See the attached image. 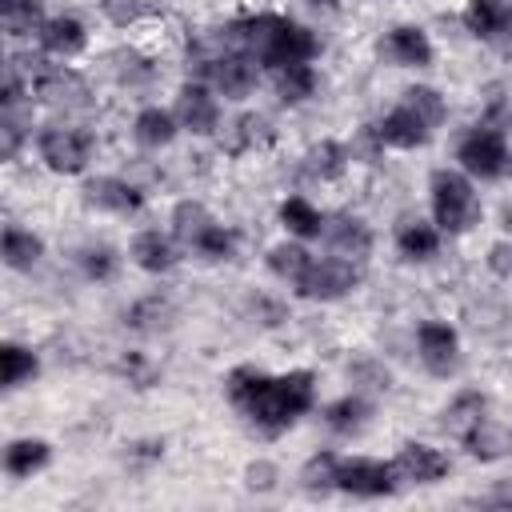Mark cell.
I'll return each mask as SVG.
<instances>
[{"label":"cell","mask_w":512,"mask_h":512,"mask_svg":"<svg viewBox=\"0 0 512 512\" xmlns=\"http://www.w3.org/2000/svg\"><path fill=\"white\" fill-rule=\"evenodd\" d=\"M384 52H388V60H396L400 68H428L432 56H436V48H432V40H428V32H424L420 24H400V28H392L388 40H384Z\"/></svg>","instance_id":"9a60e30c"},{"label":"cell","mask_w":512,"mask_h":512,"mask_svg":"<svg viewBox=\"0 0 512 512\" xmlns=\"http://www.w3.org/2000/svg\"><path fill=\"white\" fill-rule=\"evenodd\" d=\"M508 172H512V152H508Z\"/></svg>","instance_id":"60d3db41"},{"label":"cell","mask_w":512,"mask_h":512,"mask_svg":"<svg viewBox=\"0 0 512 512\" xmlns=\"http://www.w3.org/2000/svg\"><path fill=\"white\" fill-rule=\"evenodd\" d=\"M324 236H328V248L336 252V256H344V260H364L368 252H372V228L360 220V216H336L328 228H324Z\"/></svg>","instance_id":"e0dca14e"},{"label":"cell","mask_w":512,"mask_h":512,"mask_svg":"<svg viewBox=\"0 0 512 512\" xmlns=\"http://www.w3.org/2000/svg\"><path fill=\"white\" fill-rule=\"evenodd\" d=\"M432 132L436 128H428L404 100L372 128V136H376V144H384V148H400V152H412V148H424L428 140H432Z\"/></svg>","instance_id":"8fae6325"},{"label":"cell","mask_w":512,"mask_h":512,"mask_svg":"<svg viewBox=\"0 0 512 512\" xmlns=\"http://www.w3.org/2000/svg\"><path fill=\"white\" fill-rule=\"evenodd\" d=\"M228 40L232 48L248 52L260 68H284V64H312L320 52V40L312 36V28L280 16V12H256L244 20L228 24Z\"/></svg>","instance_id":"7a4b0ae2"},{"label":"cell","mask_w":512,"mask_h":512,"mask_svg":"<svg viewBox=\"0 0 512 512\" xmlns=\"http://www.w3.org/2000/svg\"><path fill=\"white\" fill-rule=\"evenodd\" d=\"M348 160H352V152L340 140H320V144H312L304 152V172L312 180H340L344 168H348Z\"/></svg>","instance_id":"d4e9b609"},{"label":"cell","mask_w":512,"mask_h":512,"mask_svg":"<svg viewBox=\"0 0 512 512\" xmlns=\"http://www.w3.org/2000/svg\"><path fill=\"white\" fill-rule=\"evenodd\" d=\"M204 76H208V88L224 100H244L252 88H256V76H260V64L240 52V48H228L212 60H204Z\"/></svg>","instance_id":"52a82bcc"},{"label":"cell","mask_w":512,"mask_h":512,"mask_svg":"<svg viewBox=\"0 0 512 512\" xmlns=\"http://www.w3.org/2000/svg\"><path fill=\"white\" fill-rule=\"evenodd\" d=\"M336 468H340V456H332V452H316V456L300 468V484H304V492H312V496L332 492V488H336Z\"/></svg>","instance_id":"836d02e7"},{"label":"cell","mask_w":512,"mask_h":512,"mask_svg":"<svg viewBox=\"0 0 512 512\" xmlns=\"http://www.w3.org/2000/svg\"><path fill=\"white\" fill-rule=\"evenodd\" d=\"M128 256H132L136 268H144V272H152V276H164V272H172V268L180 264V248H176V240L164 236V232H156V228L136 232L132 244H128Z\"/></svg>","instance_id":"5bb4252c"},{"label":"cell","mask_w":512,"mask_h":512,"mask_svg":"<svg viewBox=\"0 0 512 512\" xmlns=\"http://www.w3.org/2000/svg\"><path fill=\"white\" fill-rule=\"evenodd\" d=\"M492 504H512V480H508V484H500V488L492 492Z\"/></svg>","instance_id":"f35d334b"},{"label":"cell","mask_w":512,"mask_h":512,"mask_svg":"<svg viewBox=\"0 0 512 512\" xmlns=\"http://www.w3.org/2000/svg\"><path fill=\"white\" fill-rule=\"evenodd\" d=\"M272 84H276V96L280 104H304L316 96V68L312 64H284L272 72Z\"/></svg>","instance_id":"cb8c5ba5"},{"label":"cell","mask_w":512,"mask_h":512,"mask_svg":"<svg viewBox=\"0 0 512 512\" xmlns=\"http://www.w3.org/2000/svg\"><path fill=\"white\" fill-rule=\"evenodd\" d=\"M400 472L392 460H372V456H348L336 468V488L360 500H376V496H392L400 488Z\"/></svg>","instance_id":"8992f818"},{"label":"cell","mask_w":512,"mask_h":512,"mask_svg":"<svg viewBox=\"0 0 512 512\" xmlns=\"http://www.w3.org/2000/svg\"><path fill=\"white\" fill-rule=\"evenodd\" d=\"M428 200H432V224L448 236H464L480 220V200L468 172L436 168L428 176Z\"/></svg>","instance_id":"3957f363"},{"label":"cell","mask_w":512,"mask_h":512,"mask_svg":"<svg viewBox=\"0 0 512 512\" xmlns=\"http://www.w3.org/2000/svg\"><path fill=\"white\" fill-rule=\"evenodd\" d=\"M208 220H216L200 200H180L176 208H172V236L184 244V248H192V240L204 232V224Z\"/></svg>","instance_id":"1f68e13d"},{"label":"cell","mask_w":512,"mask_h":512,"mask_svg":"<svg viewBox=\"0 0 512 512\" xmlns=\"http://www.w3.org/2000/svg\"><path fill=\"white\" fill-rule=\"evenodd\" d=\"M36 372H40V360H36L32 348H24V344H16V340H4V344H0V380H4V388H20V384H28Z\"/></svg>","instance_id":"83f0119b"},{"label":"cell","mask_w":512,"mask_h":512,"mask_svg":"<svg viewBox=\"0 0 512 512\" xmlns=\"http://www.w3.org/2000/svg\"><path fill=\"white\" fill-rule=\"evenodd\" d=\"M272 140V124L260 116V112H248L232 124V152H252V148H264Z\"/></svg>","instance_id":"d590c367"},{"label":"cell","mask_w":512,"mask_h":512,"mask_svg":"<svg viewBox=\"0 0 512 512\" xmlns=\"http://www.w3.org/2000/svg\"><path fill=\"white\" fill-rule=\"evenodd\" d=\"M456 160H460V168H464L468 176H476V180H496V176L508 168V144H504V136H500L496 128H472V132L460 140Z\"/></svg>","instance_id":"ba28073f"},{"label":"cell","mask_w":512,"mask_h":512,"mask_svg":"<svg viewBox=\"0 0 512 512\" xmlns=\"http://www.w3.org/2000/svg\"><path fill=\"white\" fill-rule=\"evenodd\" d=\"M476 460H500L508 448H512V436H508V428H500L492 416H484L464 440H460Z\"/></svg>","instance_id":"f1b7e54d"},{"label":"cell","mask_w":512,"mask_h":512,"mask_svg":"<svg viewBox=\"0 0 512 512\" xmlns=\"http://www.w3.org/2000/svg\"><path fill=\"white\" fill-rule=\"evenodd\" d=\"M428 128H440L444 124V116H448V104H444V96L436 92V88H428V84H416V88H408L404 96H400Z\"/></svg>","instance_id":"e575fe53"},{"label":"cell","mask_w":512,"mask_h":512,"mask_svg":"<svg viewBox=\"0 0 512 512\" xmlns=\"http://www.w3.org/2000/svg\"><path fill=\"white\" fill-rule=\"evenodd\" d=\"M224 392L256 428L280 432V428L296 424L316 404V376L308 368L268 376V372L244 364V368H232L224 376Z\"/></svg>","instance_id":"6da1fadb"},{"label":"cell","mask_w":512,"mask_h":512,"mask_svg":"<svg viewBox=\"0 0 512 512\" xmlns=\"http://www.w3.org/2000/svg\"><path fill=\"white\" fill-rule=\"evenodd\" d=\"M188 252H196L200 260H208V264H220V260H228L232 252H236V232L232 228H224L220 220H208L204 224V232L192 240V248Z\"/></svg>","instance_id":"4dcf8cb0"},{"label":"cell","mask_w":512,"mask_h":512,"mask_svg":"<svg viewBox=\"0 0 512 512\" xmlns=\"http://www.w3.org/2000/svg\"><path fill=\"white\" fill-rule=\"evenodd\" d=\"M316 256L304 248V240H280V244H272L268 248V268H272V276H280V280H288V284H296L304 272H308V264H312Z\"/></svg>","instance_id":"4316f807"},{"label":"cell","mask_w":512,"mask_h":512,"mask_svg":"<svg viewBox=\"0 0 512 512\" xmlns=\"http://www.w3.org/2000/svg\"><path fill=\"white\" fill-rule=\"evenodd\" d=\"M176 132H180L176 112L156 108V104L152 108H140L136 120H132V136H136L140 148H168L176 140Z\"/></svg>","instance_id":"ac0fdd59"},{"label":"cell","mask_w":512,"mask_h":512,"mask_svg":"<svg viewBox=\"0 0 512 512\" xmlns=\"http://www.w3.org/2000/svg\"><path fill=\"white\" fill-rule=\"evenodd\" d=\"M84 200L104 212H116V216H132L144 208V192L124 176H92L84 184Z\"/></svg>","instance_id":"7c38bea8"},{"label":"cell","mask_w":512,"mask_h":512,"mask_svg":"<svg viewBox=\"0 0 512 512\" xmlns=\"http://www.w3.org/2000/svg\"><path fill=\"white\" fill-rule=\"evenodd\" d=\"M396 248L404 260H432L440 248V228L432 220H404L396 228Z\"/></svg>","instance_id":"7402d4cb"},{"label":"cell","mask_w":512,"mask_h":512,"mask_svg":"<svg viewBox=\"0 0 512 512\" xmlns=\"http://www.w3.org/2000/svg\"><path fill=\"white\" fill-rule=\"evenodd\" d=\"M416 348L432 376H452L460 364V336L448 320H424L416 328Z\"/></svg>","instance_id":"30bf717a"},{"label":"cell","mask_w":512,"mask_h":512,"mask_svg":"<svg viewBox=\"0 0 512 512\" xmlns=\"http://www.w3.org/2000/svg\"><path fill=\"white\" fill-rule=\"evenodd\" d=\"M312 4H340V0H312Z\"/></svg>","instance_id":"ab89813d"},{"label":"cell","mask_w":512,"mask_h":512,"mask_svg":"<svg viewBox=\"0 0 512 512\" xmlns=\"http://www.w3.org/2000/svg\"><path fill=\"white\" fill-rule=\"evenodd\" d=\"M52 460V444L40 436H20L4 448V472L8 476H32Z\"/></svg>","instance_id":"44dd1931"},{"label":"cell","mask_w":512,"mask_h":512,"mask_svg":"<svg viewBox=\"0 0 512 512\" xmlns=\"http://www.w3.org/2000/svg\"><path fill=\"white\" fill-rule=\"evenodd\" d=\"M0 256H4L8 268L28 272V268L44 256V240H40L36 232L20 228V224H8V228H4V240H0Z\"/></svg>","instance_id":"603a6c76"},{"label":"cell","mask_w":512,"mask_h":512,"mask_svg":"<svg viewBox=\"0 0 512 512\" xmlns=\"http://www.w3.org/2000/svg\"><path fill=\"white\" fill-rule=\"evenodd\" d=\"M116 260H120L116 248H108V244H92V248L80 252V268H84L88 280H112Z\"/></svg>","instance_id":"8d00e7d4"},{"label":"cell","mask_w":512,"mask_h":512,"mask_svg":"<svg viewBox=\"0 0 512 512\" xmlns=\"http://www.w3.org/2000/svg\"><path fill=\"white\" fill-rule=\"evenodd\" d=\"M172 112L180 120V132L212 136L220 128V100H216V92L208 84H180Z\"/></svg>","instance_id":"9c48e42d"},{"label":"cell","mask_w":512,"mask_h":512,"mask_svg":"<svg viewBox=\"0 0 512 512\" xmlns=\"http://www.w3.org/2000/svg\"><path fill=\"white\" fill-rule=\"evenodd\" d=\"M356 284H360V268H356V260H344V256L332 252V256H316V260L308 264V272H304L292 288H296V296H304V300L332 304V300L356 292Z\"/></svg>","instance_id":"5b68a950"},{"label":"cell","mask_w":512,"mask_h":512,"mask_svg":"<svg viewBox=\"0 0 512 512\" xmlns=\"http://www.w3.org/2000/svg\"><path fill=\"white\" fill-rule=\"evenodd\" d=\"M392 464H396V472H400L404 484H436V480L448 476V456H444L440 448L416 444V440H408V444L396 452Z\"/></svg>","instance_id":"4fadbf2b"},{"label":"cell","mask_w":512,"mask_h":512,"mask_svg":"<svg viewBox=\"0 0 512 512\" xmlns=\"http://www.w3.org/2000/svg\"><path fill=\"white\" fill-rule=\"evenodd\" d=\"M484 416H488V400H484L480 392H460V396L444 408V420H440V424H444V432H448V436L464 440V436H468Z\"/></svg>","instance_id":"484cf974"},{"label":"cell","mask_w":512,"mask_h":512,"mask_svg":"<svg viewBox=\"0 0 512 512\" xmlns=\"http://www.w3.org/2000/svg\"><path fill=\"white\" fill-rule=\"evenodd\" d=\"M508 16H512V8L504 0H468L460 12L464 28L476 40H496L500 32H508Z\"/></svg>","instance_id":"d6986e66"},{"label":"cell","mask_w":512,"mask_h":512,"mask_svg":"<svg viewBox=\"0 0 512 512\" xmlns=\"http://www.w3.org/2000/svg\"><path fill=\"white\" fill-rule=\"evenodd\" d=\"M0 20H4L8 36H28V32L44 28L40 0H0Z\"/></svg>","instance_id":"d6a6232c"},{"label":"cell","mask_w":512,"mask_h":512,"mask_svg":"<svg viewBox=\"0 0 512 512\" xmlns=\"http://www.w3.org/2000/svg\"><path fill=\"white\" fill-rule=\"evenodd\" d=\"M92 148H96L92 132H84V128H64V124L44 128L40 140H36V152H40L44 168L56 172V176H80V172L88 168V160H92Z\"/></svg>","instance_id":"277c9868"},{"label":"cell","mask_w":512,"mask_h":512,"mask_svg":"<svg viewBox=\"0 0 512 512\" xmlns=\"http://www.w3.org/2000/svg\"><path fill=\"white\" fill-rule=\"evenodd\" d=\"M84 44H88V28H84V20H76V16H52V20H44V28H40V48H44L48 56H56V60L80 56Z\"/></svg>","instance_id":"2e32d148"},{"label":"cell","mask_w":512,"mask_h":512,"mask_svg":"<svg viewBox=\"0 0 512 512\" xmlns=\"http://www.w3.org/2000/svg\"><path fill=\"white\" fill-rule=\"evenodd\" d=\"M280 224H284L288 236H296V240H316V236H324V228H328L324 212H320L312 200H304V196H288V200L280 204Z\"/></svg>","instance_id":"ffe728a7"},{"label":"cell","mask_w":512,"mask_h":512,"mask_svg":"<svg viewBox=\"0 0 512 512\" xmlns=\"http://www.w3.org/2000/svg\"><path fill=\"white\" fill-rule=\"evenodd\" d=\"M368 416H372V404H368L364 396H340V400H332V404L324 408L328 428H332V432H340V436L360 432V428L368 424Z\"/></svg>","instance_id":"f546056e"},{"label":"cell","mask_w":512,"mask_h":512,"mask_svg":"<svg viewBox=\"0 0 512 512\" xmlns=\"http://www.w3.org/2000/svg\"><path fill=\"white\" fill-rule=\"evenodd\" d=\"M268 476H276V468H272V464H252V468H248V488L268 492V488H272V480H268Z\"/></svg>","instance_id":"74e56055"}]
</instances>
